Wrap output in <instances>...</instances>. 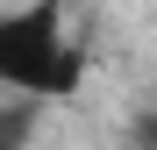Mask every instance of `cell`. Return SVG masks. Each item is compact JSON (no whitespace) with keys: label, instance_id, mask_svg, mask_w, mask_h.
<instances>
[{"label":"cell","instance_id":"obj_2","mask_svg":"<svg viewBox=\"0 0 157 150\" xmlns=\"http://www.w3.org/2000/svg\"><path fill=\"white\" fill-rule=\"evenodd\" d=\"M29 136H36V100H29V93L0 100V150H21Z\"/></svg>","mask_w":157,"mask_h":150},{"label":"cell","instance_id":"obj_3","mask_svg":"<svg viewBox=\"0 0 157 150\" xmlns=\"http://www.w3.org/2000/svg\"><path fill=\"white\" fill-rule=\"evenodd\" d=\"M136 150H157V114H143V121H136Z\"/></svg>","mask_w":157,"mask_h":150},{"label":"cell","instance_id":"obj_1","mask_svg":"<svg viewBox=\"0 0 157 150\" xmlns=\"http://www.w3.org/2000/svg\"><path fill=\"white\" fill-rule=\"evenodd\" d=\"M78 43L64 36V0H29V7L0 14V86L29 93V100H57L78 86Z\"/></svg>","mask_w":157,"mask_h":150}]
</instances>
